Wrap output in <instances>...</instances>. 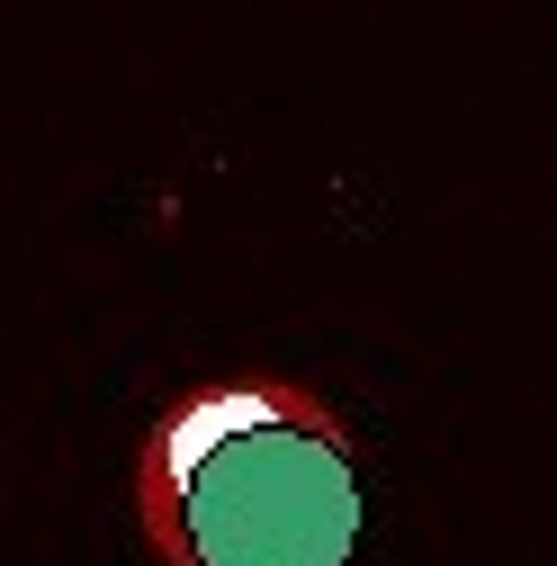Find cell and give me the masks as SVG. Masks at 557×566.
<instances>
[{"label":"cell","mask_w":557,"mask_h":566,"mask_svg":"<svg viewBox=\"0 0 557 566\" xmlns=\"http://www.w3.org/2000/svg\"><path fill=\"white\" fill-rule=\"evenodd\" d=\"M369 450L315 378L234 369L180 387L126 459L154 566H351Z\"/></svg>","instance_id":"1"}]
</instances>
